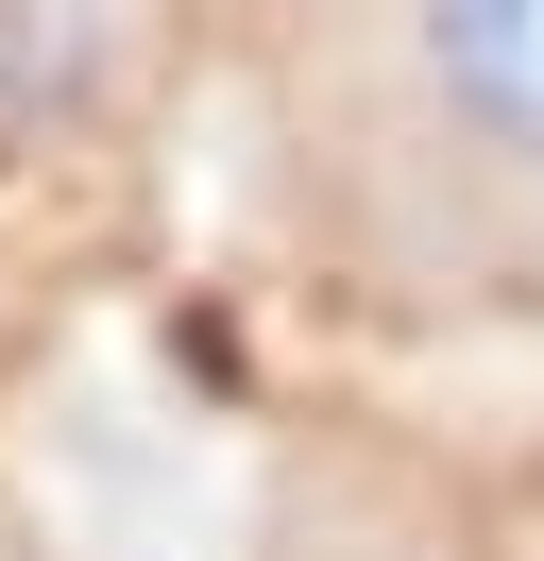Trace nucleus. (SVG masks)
Returning <instances> with one entry per match:
<instances>
[{
	"label": "nucleus",
	"instance_id": "f257e3e1",
	"mask_svg": "<svg viewBox=\"0 0 544 561\" xmlns=\"http://www.w3.org/2000/svg\"><path fill=\"white\" fill-rule=\"evenodd\" d=\"M408 51L476 153L544 171V0H408Z\"/></svg>",
	"mask_w": 544,
	"mask_h": 561
},
{
	"label": "nucleus",
	"instance_id": "f03ea898",
	"mask_svg": "<svg viewBox=\"0 0 544 561\" xmlns=\"http://www.w3.org/2000/svg\"><path fill=\"white\" fill-rule=\"evenodd\" d=\"M68 18H86V0H0V137H34V119H68V103H86V69H102V51L68 35Z\"/></svg>",
	"mask_w": 544,
	"mask_h": 561
}]
</instances>
